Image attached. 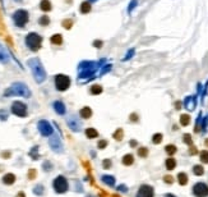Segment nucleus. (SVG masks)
I'll list each match as a JSON object with an SVG mask.
<instances>
[{"label": "nucleus", "mask_w": 208, "mask_h": 197, "mask_svg": "<svg viewBox=\"0 0 208 197\" xmlns=\"http://www.w3.org/2000/svg\"><path fill=\"white\" fill-rule=\"evenodd\" d=\"M193 173L196 174V175H203L204 174V169L202 165H194L193 166Z\"/></svg>", "instance_id": "29"}, {"label": "nucleus", "mask_w": 208, "mask_h": 197, "mask_svg": "<svg viewBox=\"0 0 208 197\" xmlns=\"http://www.w3.org/2000/svg\"><path fill=\"white\" fill-rule=\"evenodd\" d=\"M165 150L169 155H174L176 152V146H174V145H167V146L165 147Z\"/></svg>", "instance_id": "31"}, {"label": "nucleus", "mask_w": 208, "mask_h": 197, "mask_svg": "<svg viewBox=\"0 0 208 197\" xmlns=\"http://www.w3.org/2000/svg\"><path fill=\"white\" fill-rule=\"evenodd\" d=\"M17 197H26V195H24L23 192H19L18 195H17Z\"/></svg>", "instance_id": "53"}, {"label": "nucleus", "mask_w": 208, "mask_h": 197, "mask_svg": "<svg viewBox=\"0 0 208 197\" xmlns=\"http://www.w3.org/2000/svg\"><path fill=\"white\" fill-rule=\"evenodd\" d=\"M180 106H181V104H180V102H176V108L179 109V108H180Z\"/></svg>", "instance_id": "56"}, {"label": "nucleus", "mask_w": 208, "mask_h": 197, "mask_svg": "<svg viewBox=\"0 0 208 197\" xmlns=\"http://www.w3.org/2000/svg\"><path fill=\"white\" fill-rule=\"evenodd\" d=\"M30 155L32 156V159L37 160V159H38V146H35L33 148H32L31 152H30Z\"/></svg>", "instance_id": "34"}, {"label": "nucleus", "mask_w": 208, "mask_h": 197, "mask_svg": "<svg viewBox=\"0 0 208 197\" xmlns=\"http://www.w3.org/2000/svg\"><path fill=\"white\" fill-rule=\"evenodd\" d=\"M193 193L197 197H207L208 196V186L202 182L197 183V184H194V187H193Z\"/></svg>", "instance_id": "10"}, {"label": "nucleus", "mask_w": 208, "mask_h": 197, "mask_svg": "<svg viewBox=\"0 0 208 197\" xmlns=\"http://www.w3.org/2000/svg\"><path fill=\"white\" fill-rule=\"evenodd\" d=\"M42 166H44V169H45V170H47V172H49V170L51 169V168H53V165H51V164L49 163V161L44 163V165H42Z\"/></svg>", "instance_id": "45"}, {"label": "nucleus", "mask_w": 208, "mask_h": 197, "mask_svg": "<svg viewBox=\"0 0 208 197\" xmlns=\"http://www.w3.org/2000/svg\"><path fill=\"white\" fill-rule=\"evenodd\" d=\"M200 161H202V163H208V151L207 150H204V151H202V152H200Z\"/></svg>", "instance_id": "35"}, {"label": "nucleus", "mask_w": 208, "mask_h": 197, "mask_svg": "<svg viewBox=\"0 0 208 197\" xmlns=\"http://www.w3.org/2000/svg\"><path fill=\"white\" fill-rule=\"evenodd\" d=\"M101 180L105 183V184H107V186H110V187H113L115 184V178L113 175H102L101 177Z\"/></svg>", "instance_id": "18"}, {"label": "nucleus", "mask_w": 208, "mask_h": 197, "mask_svg": "<svg viewBox=\"0 0 208 197\" xmlns=\"http://www.w3.org/2000/svg\"><path fill=\"white\" fill-rule=\"evenodd\" d=\"M164 180H165L166 183H169V184H171L172 180H174V178H172L171 175H165V177H164Z\"/></svg>", "instance_id": "44"}, {"label": "nucleus", "mask_w": 208, "mask_h": 197, "mask_svg": "<svg viewBox=\"0 0 208 197\" xmlns=\"http://www.w3.org/2000/svg\"><path fill=\"white\" fill-rule=\"evenodd\" d=\"M79 115H81V118H83V119L91 118V115H92V109L89 108V106H84V108L81 109V111H79Z\"/></svg>", "instance_id": "16"}, {"label": "nucleus", "mask_w": 208, "mask_h": 197, "mask_svg": "<svg viewBox=\"0 0 208 197\" xmlns=\"http://www.w3.org/2000/svg\"><path fill=\"white\" fill-rule=\"evenodd\" d=\"M3 156H4V157H9V156H10V154H9V152H4V154H3Z\"/></svg>", "instance_id": "54"}, {"label": "nucleus", "mask_w": 208, "mask_h": 197, "mask_svg": "<svg viewBox=\"0 0 208 197\" xmlns=\"http://www.w3.org/2000/svg\"><path fill=\"white\" fill-rule=\"evenodd\" d=\"M161 141H162V134L161 133H156V134L152 136V142L155 145H158Z\"/></svg>", "instance_id": "32"}, {"label": "nucleus", "mask_w": 208, "mask_h": 197, "mask_svg": "<svg viewBox=\"0 0 208 197\" xmlns=\"http://www.w3.org/2000/svg\"><path fill=\"white\" fill-rule=\"evenodd\" d=\"M8 119V113L5 110H0V120H6Z\"/></svg>", "instance_id": "40"}, {"label": "nucleus", "mask_w": 208, "mask_h": 197, "mask_svg": "<svg viewBox=\"0 0 208 197\" xmlns=\"http://www.w3.org/2000/svg\"><path fill=\"white\" fill-rule=\"evenodd\" d=\"M107 146V141L106 140H101V141H98V148H105Z\"/></svg>", "instance_id": "41"}, {"label": "nucleus", "mask_w": 208, "mask_h": 197, "mask_svg": "<svg viewBox=\"0 0 208 197\" xmlns=\"http://www.w3.org/2000/svg\"><path fill=\"white\" fill-rule=\"evenodd\" d=\"M70 86V78L65 74H57L55 76V87L59 91H65Z\"/></svg>", "instance_id": "7"}, {"label": "nucleus", "mask_w": 208, "mask_h": 197, "mask_svg": "<svg viewBox=\"0 0 208 197\" xmlns=\"http://www.w3.org/2000/svg\"><path fill=\"white\" fill-rule=\"evenodd\" d=\"M26 44H27V46L30 47L32 51H37L41 47V44H42V37L38 33L31 32V33H28L27 37H26Z\"/></svg>", "instance_id": "3"}, {"label": "nucleus", "mask_w": 208, "mask_h": 197, "mask_svg": "<svg viewBox=\"0 0 208 197\" xmlns=\"http://www.w3.org/2000/svg\"><path fill=\"white\" fill-rule=\"evenodd\" d=\"M165 197H176V196H174V195H171V193H166Z\"/></svg>", "instance_id": "55"}, {"label": "nucleus", "mask_w": 208, "mask_h": 197, "mask_svg": "<svg viewBox=\"0 0 208 197\" xmlns=\"http://www.w3.org/2000/svg\"><path fill=\"white\" fill-rule=\"evenodd\" d=\"M53 187L56 193H65L68 191V180L65 179V177L57 175L53 182Z\"/></svg>", "instance_id": "5"}, {"label": "nucleus", "mask_w": 208, "mask_h": 197, "mask_svg": "<svg viewBox=\"0 0 208 197\" xmlns=\"http://www.w3.org/2000/svg\"><path fill=\"white\" fill-rule=\"evenodd\" d=\"M13 19H14V23L18 26V27H24L26 24H27L28 19V12L24 10V9H19L13 14Z\"/></svg>", "instance_id": "6"}, {"label": "nucleus", "mask_w": 208, "mask_h": 197, "mask_svg": "<svg viewBox=\"0 0 208 197\" xmlns=\"http://www.w3.org/2000/svg\"><path fill=\"white\" fill-rule=\"evenodd\" d=\"M14 182H15V175L13 173H8V174H5V175L3 177V183H4V184L10 186Z\"/></svg>", "instance_id": "17"}, {"label": "nucleus", "mask_w": 208, "mask_h": 197, "mask_svg": "<svg viewBox=\"0 0 208 197\" xmlns=\"http://www.w3.org/2000/svg\"><path fill=\"white\" fill-rule=\"evenodd\" d=\"M12 113L17 117L24 118L27 117V106H26L22 101H14L12 104Z\"/></svg>", "instance_id": "8"}, {"label": "nucleus", "mask_w": 208, "mask_h": 197, "mask_svg": "<svg viewBox=\"0 0 208 197\" xmlns=\"http://www.w3.org/2000/svg\"><path fill=\"white\" fill-rule=\"evenodd\" d=\"M130 118H132V120H133V122H137V120H138V119H137V115H135V114H132V115H130Z\"/></svg>", "instance_id": "51"}, {"label": "nucleus", "mask_w": 208, "mask_h": 197, "mask_svg": "<svg viewBox=\"0 0 208 197\" xmlns=\"http://www.w3.org/2000/svg\"><path fill=\"white\" fill-rule=\"evenodd\" d=\"M178 180L181 186H185L188 183V175L185 173H179L178 174Z\"/></svg>", "instance_id": "25"}, {"label": "nucleus", "mask_w": 208, "mask_h": 197, "mask_svg": "<svg viewBox=\"0 0 208 197\" xmlns=\"http://www.w3.org/2000/svg\"><path fill=\"white\" fill-rule=\"evenodd\" d=\"M133 163H134V156L132 154H126V155H124L123 156V164L124 165L129 166V165H132Z\"/></svg>", "instance_id": "20"}, {"label": "nucleus", "mask_w": 208, "mask_h": 197, "mask_svg": "<svg viewBox=\"0 0 208 197\" xmlns=\"http://www.w3.org/2000/svg\"><path fill=\"white\" fill-rule=\"evenodd\" d=\"M117 191H121V192H126V186L125 184H120L117 187Z\"/></svg>", "instance_id": "48"}, {"label": "nucleus", "mask_w": 208, "mask_h": 197, "mask_svg": "<svg viewBox=\"0 0 208 197\" xmlns=\"http://www.w3.org/2000/svg\"><path fill=\"white\" fill-rule=\"evenodd\" d=\"M190 154H191V155L197 154V148H196V147H191V148H190Z\"/></svg>", "instance_id": "50"}, {"label": "nucleus", "mask_w": 208, "mask_h": 197, "mask_svg": "<svg viewBox=\"0 0 208 197\" xmlns=\"http://www.w3.org/2000/svg\"><path fill=\"white\" fill-rule=\"evenodd\" d=\"M153 195H155L153 187L148 184H142L137 192V197H153Z\"/></svg>", "instance_id": "12"}, {"label": "nucleus", "mask_w": 208, "mask_h": 197, "mask_svg": "<svg viewBox=\"0 0 208 197\" xmlns=\"http://www.w3.org/2000/svg\"><path fill=\"white\" fill-rule=\"evenodd\" d=\"M102 165H104L105 169H108V168L111 166V160H110V159H105V160H104V164H102Z\"/></svg>", "instance_id": "43"}, {"label": "nucleus", "mask_w": 208, "mask_h": 197, "mask_svg": "<svg viewBox=\"0 0 208 197\" xmlns=\"http://www.w3.org/2000/svg\"><path fill=\"white\" fill-rule=\"evenodd\" d=\"M35 177H36V170H35V169H31V170H30V174H28V178H30V179H33Z\"/></svg>", "instance_id": "47"}, {"label": "nucleus", "mask_w": 208, "mask_h": 197, "mask_svg": "<svg viewBox=\"0 0 208 197\" xmlns=\"http://www.w3.org/2000/svg\"><path fill=\"white\" fill-rule=\"evenodd\" d=\"M40 8H41V10H44V12H50L51 10V3L49 0H41Z\"/></svg>", "instance_id": "22"}, {"label": "nucleus", "mask_w": 208, "mask_h": 197, "mask_svg": "<svg viewBox=\"0 0 208 197\" xmlns=\"http://www.w3.org/2000/svg\"><path fill=\"white\" fill-rule=\"evenodd\" d=\"M190 123V117L188 114H183L180 117V124L181 125H184V127H187L188 124Z\"/></svg>", "instance_id": "28"}, {"label": "nucleus", "mask_w": 208, "mask_h": 197, "mask_svg": "<svg viewBox=\"0 0 208 197\" xmlns=\"http://www.w3.org/2000/svg\"><path fill=\"white\" fill-rule=\"evenodd\" d=\"M38 23L41 26H47L50 23V18L47 17V15H42V17L40 18V21H38Z\"/></svg>", "instance_id": "33"}, {"label": "nucleus", "mask_w": 208, "mask_h": 197, "mask_svg": "<svg viewBox=\"0 0 208 197\" xmlns=\"http://www.w3.org/2000/svg\"><path fill=\"white\" fill-rule=\"evenodd\" d=\"M9 62V55L6 50L0 45V63H8Z\"/></svg>", "instance_id": "19"}, {"label": "nucleus", "mask_w": 208, "mask_h": 197, "mask_svg": "<svg viewBox=\"0 0 208 197\" xmlns=\"http://www.w3.org/2000/svg\"><path fill=\"white\" fill-rule=\"evenodd\" d=\"M135 5H137V0H132V3L129 4V6H128V12H132L134 8H135Z\"/></svg>", "instance_id": "42"}, {"label": "nucleus", "mask_w": 208, "mask_h": 197, "mask_svg": "<svg viewBox=\"0 0 208 197\" xmlns=\"http://www.w3.org/2000/svg\"><path fill=\"white\" fill-rule=\"evenodd\" d=\"M86 136L88 138H96L98 136V132L95 128H88V129H86Z\"/></svg>", "instance_id": "26"}, {"label": "nucleus", "mask_w": 208, "mask_h": 197, "mask_svg": "<svg viewBox=\"0 0 208 197\" xmlns=\"http://www.w3.org/2000/svg\"><path fill=\"white\" fill-rule=\"evenodd\" d=\"M91 12V3L89 1H83L81 4V13L83 14H87V13Z\"/></svg>", "instance_id": "23"}, {"label": "nucleus", "mask_w": 208, "mask_h": 197, "mask_svg": "<svg viewBox=\"0 0 208 197\" xmlns=\"http://www.w3.org/2000/svg\"><path fill=\"white\" fill-rule=\"evenodd\" d=\"M33 193L35 195H38V196H41L44 193V187L41 186V184H38V186H36L33 188Z\"/></svg>", "instance_id": "36"}, {"label": "nucleus", "mask_w": 208, "mask_h": 197, "mask_svg": "<svg viewBox=\"0 0 208 197\" xmlns=\"http://www.w3.org/2000/svg\"><path fill=\"white\" fill-rule=\"evenodd\" d=\"M184 105H185V108L188 109V110H194L196 109V105H197V100L194 96H189V97H187L185 99V101H184Z\"/></svg>", "instance_id": "14"}, {"label": "nucleus", "mask_w": 208, "mask_h": 197, "mask_svg": "<svg viewBox=\"0 0 208 197\" xmlns=\"http://www.w3.org/2000/svg\"><path fill=\"white\" fill-rule=\"evenodd\" d=\"M15 1H22V0H15Z\"/></svg>", "instance_id": "58"}, {"label": "nucleus", "mask_w": 208, "mask_h": 197, "mask_svg": "<svg viewBox=\"0 0 208 197\" xmlns=\"http://www.w3.org/2000/svg\"><path fill=\"white\" fill-rule=\"evenodd\" d=\"M28 65L31 68L35 79H36L38 83L44 82L45 78H46V72H45V69H44V67H42V64H41L40 60H38L37 58H33V59L28 60Z\"/></svg>", "instance_id": "2"}, {"label": "nucleus", "mask_w": 208, "mask_h": 197, "mask_svg": "<svg viewBox=\"0 0 208 197\" xmlns=\"http://www.w3.org/2000/svg\"><path fill=\"white\" fill-rule=\"evenodd\" d=\"M123 137H124V131L121 129V128H119V129H116V132L114 133V138H115V140L121 141V140H123Z\"/></svg>", "instance_id": "30"}, {"label": "nucleus", "mask_w": 208, "mask_h": 197, "mask_svg": "<svg viewBox=\"0 0 208 197\" xmlns=\"http://www.w3.org/2000/svg\"><path fill=\"white\" fill-rule=\"evenodd\" d=\"M53 106H54V109H55V111L57 114H60V115L65 114V105H64L62 101H55Z\"/></svg>", "instance_id": "15"}, {"label": "nucleus", "mask_w": 208, "mask_h": 197, "mask_svg": "<svg viewBox=\"0 0 208 197\" xmlns=\"http://www.w3.org/2000/svg\"><path fill=\"white\" fill-rule=\"evenodd\" d=\"M206 145H207V146H208V140H207V141H206Z\"/></svg>", "instance_id": "57"}, {"label": "nucleus", "mask_w": 208, "mask_h": 197, "mask_svg": "<svg viewBox=\"0 0 208 197\" xmlns=\"http://www.w3.org/2000/svg\"><path fill=\"white\" fill-rule=\"evenodd\" d=\"M87 197H92V196H87Z\"/></svg>", "instance_id": "60"}, {"label": "nucleus", "mask_w": 208, "mask_h": 197, "mask_svg": "<svg viewBox=\"0 0 208 197\" xmlns=\"http://www.w3.org/2000/svg\"><path fill=\"white\" fill-rule=\"evenodd\" d=\"M37 128H38V132H40L42 136H45V137H46V136H51L54 132L51 124L47 120H40L37 124Z\"/></svg>", "instance_id": "9"}, {"label": "nucleus", "mask_w": 208, "mask_h": 197, "mask_svg": "<svg viewBox=\"0 0 208 197\" xmlns=\"http://www.w3.org/2000/svg\"><path fill=\"white\" fill-rule=\"evenodd\" d=\"M68 125H69V128L72 131H74V132H78V131H81V123L78 122V119H77L75 117H69L68 119Z\"/></svg>", "instance_id": "13"}, {"label": "nucleus", "mask_w": 208, "mask_h": 197, "mask_svg": "<svg viewBox=\"0 0 208 197\" xmlns=\"http://www.w3.org/2000/svg\"><path fill=\"white\" fill-rule=\"evenodd\" d=\"M4 96H23V97H30L31 91L24 83L17 82L6 88V91L4 92Z\"/></svg>", "instance_id": "1"}, {"label": "nucleus", "mask_w": 208, "mask_h": 197, "mask_svg": "<svg viewBox=\"0 0 208 197\" xmlns=\"http://www.w3.org/2000/svg\"><path fill=\"white\" fill-rule=\"evenodd\" d=\"M138 155L140 157H146L147 155H148V148H146V147H140L139 150H138Z\"/></svg>", "instance_id": "37"}, {"label": "nucleus", "mask_w": 208, "mask_h": 197, "mask_svg": "<svg viewBox=\"0 0 208 197\" xmlns=\"http://www.w3.org/2000/svg\"><path fill=\"white\" fill-rule=\"evenodd\" d=\"M113 197H119V196H116V195H115V196H113Z\"/></svg>", "instance_id": "59"}, {"label": "nucleus", "mask_w": 208, "mask_h": 197, "mask_svg": "<svg viewBox=\"0 0 208 197\" xmlns=\"http://www.w3.org/2000/svg\"><path fill=\"white\" fill-rule=\"evenodd\" d=\"M93 46L97 47V49H100V47H102V41H100V40L93 41Z\"/></svg>", "instance_id": "46"}, {"label": "nucleus", "mask_w": 208, "mask_h": 197, "mask_svg": "<svg viewBox=\"0 0 208 197\" xmlns=\"http://www.w3.org/2000/svg\"><path fill=\"white\" fill-rule=\"evenodd\" d=\"M130 146H132V147H135V146H137V141H134V140L130 141Z\"/></svg>", "instance_id": "52"}, {"label": "nucleus", "mask_w": 208, "mask_h": 197, "mask_svg": "<svg viewBox=\"0 0 208 197\" xmlns=\"http://www.w3.org/2000/svg\"><path fill=\"white\" fill-rule=\"evenodd\" d=\"M175 166H176V160L172 159V157H169V159L166 160V169L172 170V169H175Z\"/></svg>", "instance_id": "24"}, {"label": "nucleus", "mask_w": 208, "mask_h": 197, "mask_svg": "<svg viewBox=\"0 0 208 197\" xmlns=\"http://www.w3.org/2000/svg\"><path fill=\"white\" fill-rule=\"evenodd\" d=\"M63 26L64 28H66V30H70L73 26V21L72 19H65V21H63Z\"/></svg>", "instance_id": "38"}, {"label": "nucleus", "mask_w": 208, "mask_h": 197, "mask_svg": "<svg viewBox=\"0 0 208 197\" xmlns=\"http://www.w3.org/2000/svg\"><path fill=\"white\" fill-rule=\"evenodd\" d=\"M183 140H184V142H185L187 145H191V143H193V141H191V136H190L189 133L184 134V136H183Z\"/></svg>", "instance_id": "39"}, {"label": "nucleus", "mask_w": 208, "mask_h": 197, "mask_svg": "<svg viewBox=\"0 0 208 197\" xmlns=\"http://www.w3.org/2000/svg\"><path fill=\"white\" fill-rule=\"evenodd\" d=\"M96 67L97 64L93 63V62H83L79 64V78H87V77H91L93 72L96 70Z\"/></svg>", "instance_id": "4"}, {"label": "nucleus", "mask_w": 208, "mask_h": 197, "mask_svg": "<svg viewBox=\"0 0 208 197\" xmlns=\"http://www.w3.org/2000/svg\"><path fill=\"white\" fill-rule=\"evenodd\" d=\"M89 92H91L92 95H100L102 92V87L100 85H93L91 87V90H89Z\"/></svg>", "instance_id": "27"}, {"label": "nucleus", "mask_w": 208, "mask_h": 197, "mask_svg": "<svg viewBox=\"0 0 208 197\" xmlns=\"http://www.w3.org/2000/svg\"><path fill=\"white\" fill-rule=\"evenodd\" d=\"M50 41H51V44H54V45H62L63 36L60 33H55V35H53V36H51Z\"/></svg>", "instance_id": "21"}, {"label": "nucleus", "mask_w": 208, "mask_h": 197, "mask_svg": "<svg viewBox=\"0 0 208 197\" xmlns=\"http://www.w3.org/2000/svg\"><path fill=\"white\" fill-rule=\"evenodd\" d=\"M49 143H50V147L53 148L55 152H63V142H62V140H60V137L57 134L51 136Z\"/></svg>", "instance_id": "11"}, {"label": "nucleus", "mask_w": 208, "mask_h": 197, "mask_svg": "<svg viewBox=\"0 0 208 197\" xmlns=\"http://www.w3.org/2000/svg\"><path fill=\"white\" fill-rule=\"evenodd\" d=\"M133 54H134V50H130V53H128V54H126V56H125V59H129V58H130V56H132V55H133Z\"/></svg>", "instance_id": "49"}]
</instances>
